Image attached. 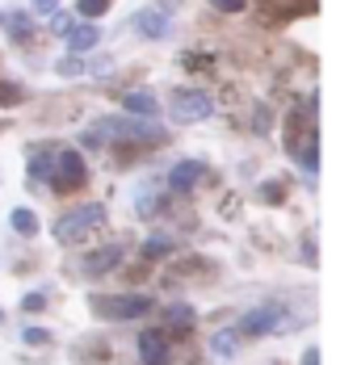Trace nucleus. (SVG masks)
Instances as JSON below:
<instances>
[{
	"label": "nucleus",
	"mask_w": 357,
	"mask_h": 365,
	"mask_svg": "<svg viewBox=\"0 0 357 365\" xmlns=\"http://www.w3.org/2000/svg\"><path fill=\"white\" fill-rule=\"evenodd\" d=\"M106 227V206L101 202H80V206H71L64 210L59 219H55V240L59 244H80V240H89L93 231H101Z\"/></svg>",
	"instance_id": "f257e3e1"
},
{
	"label": "nucleus",
	"mask_w": 357,
	"mask_h": 365,
	"mask_svg": "<svg viewBox=\"0 0 357 365\" xmlns=\"http://www.w3.org/2000/svg\"><path fill=\"white\" fill-rule=\"evenodd\" d=\"M89 307H93L97 319H122V324H126V319L151 315L156 298H147V294H93Z\"/></svg>",
	"instance_id": "f03ea898"
},
{
	"label": "nucleus",
	"mask_w": 357,
	"mask_h": 365,
	"mask_svg": "<svg viewBox=\"0 0 357 365\" xmlns=\"http://www.w3.org/2000/svg\"><path fill=\"white\" fill-rule=\"evenodd\" d=\"M89 135L101 143L106 135L114 139H160L164 130L156 126V122H147V118H131V113H109V118H97L93 126H89Z\"/></svg>",
	"instance_id": "7ed1b4c3"
},
{
	"label": "nucleus",
	"mask_w": 357,
	"mask_h": 365,
	"mask_svg": "<svg viewBox=\"0 0 357 365\" xmlns=\"http://www.w3.org/2000/svg\"><path fill=\"white\" fill-rule=\"evenodd\" d=\"M214 113V97L206 88H177L173 97H169V118L177 122V126H198V122H206Z\"/></svg>",
	"instance_id": "20e7f679"
},
{
	"label": "nucleus",
	"mask_w": 357,
	"mask_h": 365,
	"mask_svg": "<svg viewBox=\"0 0 357 365\" xmlns=\"http://www.w3.org/2000/svg\"><path fill=\"white\" fill-rule=\"evenodd\" d=\"M46 181L55 193H71V189H80V185L89 181V168H84V155L80 151H55V160H51V173H46Z\"/></svg>",
	"instance_id": "39448f33"
},
{
	"label": "nucleus",
	"mask_w": 357,
	"mask_h": 365,
	"mask_svg": "<svg viewBox=\"0 0 357 365\" xmlns=\"http://www.w3.org/2000/svg\"><path fill=\"white\" fill-rule=\"evenodd\" d=\"M290 319V311H286V302H261L256 311H248L244 319H240V336H269V331H278Z\"/></svg>",
	"instance_id": "423d86ee"
},
{
	"label": "nucleus",
	"mask_w": 357,
	"mask_h": 365,
	"mask_svg": "<svg viewBox=\"0 0 357 365\" xmlns=\"http://www.w3.org/2000/svg\"><path fill=\"white\" fill-rule=\"evenodd\" d=\"M122 256H126L122 244H101V248H93V252L80 256V273H84V277H106V273H114V269L122 264Z\"/></svg>",
	"instance_id": "0eeeda50"
},
{
	"label": "nucleus",
	"mask_w": 357,
	"mask_h": 365,
	"mask_svg": "<svg viewBox=\"0 0 357 365\" xmlns=\"http://www.w3.org/2000/svg\"><path fill=\"white\" fill-rule=\"evenodd\" d=\"M135 30H139V38H147V42H160V38H169V9H143V13H135V21H131Z\"/></svg>",
	"instance_id": "6e6552de"
},
{
	"label": "nucleus",
	"mask_w": 357,
	"mask_h": 365,
	"mask_svg": "<svg viewBox=\"0 0 357 365\" xmlns=\"http://www.w3.org/2000/svg\"><path fill=\"white\" fill-rule=\"evenodd\" d=\"M169 331H143L139 336V361L143 365H169Z\"/></svg>",
	"instance_id": "1a4fd4ad"
},
{
	"label": "nucleus",
	"mask_w": 357,
	"mask_h": 365,
	"mask_svg": "<svg viewBox=\"0 0 357 365\" xmlns=\"http://www.w3.org/2000/svg\"><path fill=\"white\" fill-rule=\"evenodd\" d=\"M122 113L151 122V118L160 113V101H156V93H147V88H131V93H122Z\"/></svg>",
	"instance_id": "9d476101"
},
{
	"label": "nucleus",
	"mask_w": 357,
	"mask_h": 365,
	"mask_svg": "<svg viewBox=\"0 0 357 365\" xmlns=\"http://www.w3.org/2000/svg\"><path fill=\"white\" fill-rule=\"evenodd\" d=\"M68 46L71 55H89L93 46H101V26L97 21H84V26H68Z\"/></svg>",
	"instance_id": "9b49d317"
},
{
	"label": "nucleus",
	"mask_w": 357,
	"mask_h": 365,
	"mask_svg": "<svg viewBox=\"0 0 357 365\" xmlns=\"http://www.w3.org/2000/svg\"><path fill=\"white\" fill-rule=\"evenodd\" d=\"M202 160H181V164H173V173H169V189L173 193H185V189H193V185L202 181Z\"/></svg>",
	"instance_id": "f8f14e48"
},
{
	"label": "nucleus",
	"mask_w": 357,
	"mask_h": 365,
	"mask_svg": "<svg viewBox=\"0 0 357 365\" xmlns=\"http://www.w3.org/2000/svg\"><path fill=\"white\" fill-rule=\"evenodd\" d=\"M206 349H211V357H218V361H231L236 353H240V331L236 328H218L206 340Z\"/></svg>",
	"instance_id": "ddd939ff"
},
{
	"label": "nucleus",
	"mask_w": 357,
	"mask_h": 365,
	"mask_svg": "<svg viewBox=\"0 0 357 365\" xmlns=\"http://www.w3.org/2000/svg\"><path fill=\"white\" fill-rule=\"evenodd\" d=\"M135 197H139V206H135V210H139V219H151V215H160V210H164V193H160L156 185H139V193H135Z\"/></svg>",
	"instance_id": "4468645a"
},
{
	"label": "nucleus",
	"mask_w": 357,
	"mask_h": 365,
	"mask_svg": "<svg viewBox=\"0 0 357 365\" xmlns=\"http://www.w3.org/2000/svg\"><path fill=\"white\" fill-rule=\"evenodd\" d=\"M169 252H173V235L156 231V235L143 240V256H147V260H160V256H169Z\"/></svg>",
	"instance_id": "2eb2a0df"
},
{
	"label": "nucleus",
	"mask_w": 357,
	"mask_h": 365,
	"mask_svg": "<svg viewBox=\"0 0 357 365\" xmlns=\"http://www.w3.org/2000/svg\"><path fill=\"white\" fill-rule=\"evenodd\" d=\"M9 222H13L17 235H38V215L34 210H26V206H17V210L9 215Z\"/></svg>",
	"instance_id": "dca6fc26"
},
{
	"label": "nucleus",
	"mask_w": 357,
	"mask_h": 365,
	"mask_svg": "<svg viewBox=\"0 0 357 365\" xmlns=\"http://www.w3.org/2000/svg\"><path fill=\"white\" fill-rule=\"evenodd\" d=\"M55 76H64V80L89 76V59H80V55H68V59H59V63H55Z\"/></svg>",
	"instance_id": "f3484780"
},
{
	"label": "nucleus",
	"mask_w": 357,
	"mask_h": 365,
	"mask_svg": "<svg viewBox=\"0 0 357 365\" xmlns=\"http://www.w3.org/2000/svg\"><path fill=\"white\" fill-rule=\"evenodd\" d=\"M106 9H109V0H76V13H80L84 21H97Z\"/></svg>",
	"instance_id": "a211bd4d"
},
{
	"label": "nucleus",
	"mask_w": 357,
	"mask_h": 365,
	"mask_svg": "<svg viewBox=\"0 0 357 365\" xmlns=\"http://www.w3.org/2000/svg\"><path fill=\"white\" fill-rule=\"evenodd\" d=\"M164 315H169V324H177V328H189V324H193V307H185V302L169 307Z\"/></svg>",
	"instance_id": "6ab92c4d"
},
{
	"label": "nucleus",
	"mask_w": 357,
	"mask_h": 365,
	"mask_svg": "<svg viewBox=\"0 0 357 365\" xmlns=\"http://www.w3.org/2000/svg\"><path fill=\"white\" fill-rule=\"evenodd\" d=\"M21 311H26V315H38V311H46V294H42V290L26 294V298H21Z\"/></svg>",
	"instance_id": "aec40b11"
},
{
	"label": "nucleus",
	"mask_w": 357,
	"mask_h": 365,
	"mask_svg": "<svg viewBox=\"0 0 357 365\" xmlns=\"http://www.w3.org/2000/svg\"><path fill=\"white\" fill-rule=\"evenodd\" d=\"M46 340H51V331L46 328H26L21 331V344H30V349H42Z\"/></svg>",
	"instance_id": "412c9836"
},
{
	"label": "nucleus",
	"mask_w": 357,
	"mask_h": 365,
	"mask_svg": "<svg viewBox=\"0 0 357 365\" xmlns=\"http://www.w3.org/2000/svg\"><path fill=\"white\" fill-rule=\"evenodd\" d=\"M30 4H34L38 17H55L59 13V0H30Z\"/></svg>",
	"instance_id": "4be33fe9"
},
{
	"label": "nucleus",
	"mask_w": 357,
	"mask_h": 365,
	"mask_svg": "<svg viewBox=\"0 0 357 365\" xmlns=\"http://www.w3.org/2000/svg\"><path fill=\"white\" fill-rule=\"evenodd\" d=\"M13 101H21V88L17 84H0V106H13Z\"/></svg>",
	"instance_id": "5701e85b"
},
{
	"label": "nucleus",
	"mask_w": 357,
	"mask_h": 365,
	"mask_svg": "<svg viewBox=\"0 0 357 365\" xmlns=\"http://www.w3.org/2000/svg\"><path fill=\"white\" fill-rule=\"evenodd\" d=\"M218 13H244V0H211Z\"/></svg>",
	"instance_id": "b1692460"
},
{
	"label": "nucleus",
	"mask_w": 357,
	"mask_h": 365,
	"mask_svg": "<svg viewBox=\"0 0 357 365\" xmlns=\"http://www.w3.org/2000/svg\"><path fill=\"white\" fill-rule=\"evenodd\" d=\"M9 30H13V38H26V34H30V17H13V21H9Z\"/></svg>",
	"instance_id": "393cba45"
},
{
	"label": "nucleus",
	"mask_w": 357,
	"mask_h": 365,
	"mask_svg": "<svg viewBox=\"0 0 357 365\" xmlns=\"http://www.w3.org/2000/svg\"><path fill=\"white\" fill-rule=\"evenodd\" d=\"M303 365H320V349L311 344V349H303Z\"/></svg>",
	"instance_id": "a878e982"
},
{
	"label": "nucleus",
	"mask_w": 357,
	"mask_h": 365,
	"mask_svg": "<svg viewBox=\"0 0 357 365\" xmlns=\"http://www.w3.org/2000/svg\"><path fill=\"white\" fill-rule=\"evenodd\" d=\"M0 328H4V311H0Z\"/></svg>",
	"instance_id": "bb28decb"
},
{
	"label": "nucleus",
	"mask_w": 357,
	"mask_h": 365,
	"mask_svg": "<svg viewBox=\"0 0 357 365\" xmlns=\"http://www.w3.org/2000/svg\"><path fill=\"white\" fill-rule=\"evenodd\" d=\"M0 17H4V13H0Z\"/></svg>",
	"instance_id": "cd10ccee"
}]
</instances>
